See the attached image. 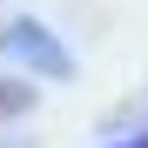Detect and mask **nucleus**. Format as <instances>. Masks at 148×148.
Segmentation results:
<instances>
[{"label": "nucleus", "mask_w": 148, "mask_h": 148, "mask_svg": "<svg viewBox=\"0 0 148 148\" xmlns=\"http://www.w3.org/2000/svg\"><path fill=\"white\" fill-rule=\"evenodd\" d=\"M20 101H27V94H20V88H7V81H0V108H20Z\"/></svg>", "instance_id": "f257e3e1"}]
</instances>
